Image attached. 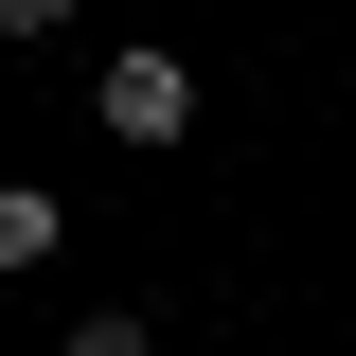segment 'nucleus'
Wrapping results in <instances>:
<instances>
[{"label": "nucleus", "mask_w": 356, "mask_h": 356, "mask_svg": "<svg viewBox=\"0 0 356 356\" xmlns=\"http://www.w3.org/2000/svg\"><path fill=\"white\" fill-rule=\"evenodd\" d=\"M89 125L125 143V161H161V143H196V54H161V36H125L107 72H89Z\"/></svg>", "instance_id": "obj_1"}, {"label": "nucleus", "mask_w": 356, "mask_h": 356, "mask_svg": "<svg viewBox=\"0 0 356 356\" xmlns=\"http://www.w3.org/2000/svg\"><path fill=\"white\" fill-rule=\"evenodd\" d=\"M54 250H72V214H54L36 178H0V267H54Z\"/></svg>", "instance_id": "obj_2"}, {"label": "nucleus", "mask_w": 356, "mask_h": 356, "mask_svg": "<svg viewBox=\"0 0 356 356\" xmlns=\"http://www.w3.org/2000/svg\"><path fill=\"white\" fill-rule=\"evenodd\" d=\"M54 356H161V339H143V303H89V321H72Z\"/></svg>", "instance_id": "obj_3"}, {"label": "nucleus", "mask_w": 356, "mask_h": 356, "mask_svg": "<svg viewBox=\"0 0 356 356\" xmlns=\"http://www.w3.org/2000/svg\"><path fill=\"white\" fill-rule=\"evenodd\" d=\"M0 36H18V54H36V36H72V0H0Z\"/></svg>", "instance_id": "obj_4"}]
</instances>
